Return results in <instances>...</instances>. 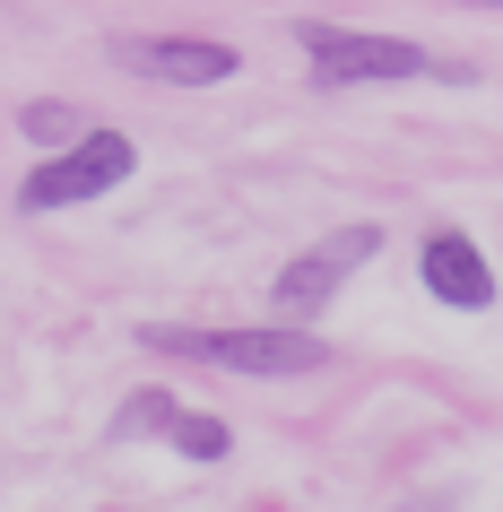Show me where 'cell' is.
Wrapping results in <instances>:
<instances>
[{"label": "cell", "mask_w": 503, "mask_h": 512, "mask_svg": "<svg viewBox=\"0 0 503 512\" xmlns=\"http://www.w3.org/2000/svg\"><path fill=\"white\" fill-rule=\"evenodd\" d=\"M131 174H139V148H131V131H79L70 148L35 157V174L18 183V209H27V217L79 209V200H105V191H122Z\"/></svg>", "instance_id": "2"}, {"label": "cell", "mask_w": 503, "mask_h": 512, "mask_svg": "<svg viewBox=\"0 0 503 512\" xmlns=\"http://www.w3.org/2000/svg\"><path fill=\"white\" fill-rule=\"evenodd\" d=\"M139 348L191 356L217 374H252V382H304L330 365V339L304 322H252V330H183V322H139Z\"/></svg>", "instance_id": "1"}, {"label": "cell", "mask_w": 503, "mask_h": 512, "mask_svg": "<svg viewBox=\"0 0 503 512\" xmlns=\"http://www.w3.org/2000/svg\"><path fill=\"white\" fill-rule=\"evenodd\" d=\"M165 443H174L183 460H200V469H209V460H226V452H235V426H226V417H209V408H174Z\"/></svg>", "instance_id": "7"}, {"label": "cell", "mask_w": 503, "mask_h": 512, "mask_svg": "<svg viewBox=\"0 0 503 512\" xmlns=\"http://www.w3.org/2000/svg\"><path fill=\"white\" fill-rule=\"evenodd\" d=\"M460 9H503V0H460Z\"/></svg>", "instance_id": "10"}, {"label": "cell", "mask_w": 503, "mask_h": 512, "mask_svg": "<svg viewBox=\"0 0 503 512\" xmlns=\"http://www.w3.org/2000/svg\"><path fill=\"white\" fill-rule=\"evenodd\" d=\"M18 131L53 157V148H70V139L87 131V122H79V105H70V96H35V105H18Z\"/></svg>", "instance_id": "8"}, {"label": "cell", "mask_w": 503, "mask_h": 512, "mask_svg": "<svg viewBox=\"0 0 503 512\" xmlns=\"http://www.w3.org/2000/svg\"><path fill=\"white\" fill-rule=\"evenodd\" d=\"M304 61H313L321 87H382V79H434V53L408 44V35H365V27H321L304 18L295 27Z\"/></svg>", "instance_id": "3"}, {"label": "cell", "mask_w": 503, "mask_h": 512, "mask_svg": "<svg viewBox=\"0 0 503 512\" xmlns=\"http://www.w3.org/2000/svg\"><path fill=\"white\" fill-rule=\"evenodd\" d=\"M417 278H425V296L451 304V313H486V304H495V261H486L460 226H434V235L417 243Z\"/></svg>", "instance_id": "6"}, {"label": "cell", "mask_w": 503, "mask_h": 512, "mask_svg": "<svg viewBox=\"0 0 503 512\" xmlns=\"http://www.w3.org/2000/svg\"><path fill=\"white\" fill-rule=\"evenodd\" d=\"M174 408H183V400H174V391H131V400L113 408L105 443H139V434H165V426H174Z\"/></svg>", "instance_id": "9"}, {"label": "cell", "mask_w": 503, "mask_h": 512, "mask_svg": "<svg viewBox=\"0 0 503 512\" xmlns=\"http://www.w3.org/2000/svg\"><path fill=\"white\" fill-rule=\"evenodd\" d=\"M105 53L131 79H157V87H226L243 70V53L217 44V35H113Z\"/></svg>", "instance_id": "5"}, {"label": "cell", "mask_w": 503, "mask_h": 512, "mask_svg": "<svg viewBox=\"0 0 503 512\" xmlns=\"http://www.w3.org/2000/svg\"><path fill=\"white\" fill-rule=\"evenodd\" d=\"M373 252H382V226H339V235H321L313 252H295L287 270L269 278V313H278V322H313V313H330V296L365 270Z\"/></svg>", "instance_id": "4"}]
</instances>
